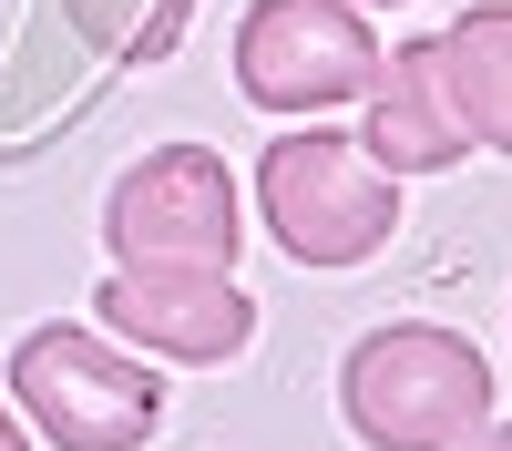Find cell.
I'll return each instance as SVG.
<instances>
[{
	"label": "cell",
	"mask_w": 512,
	"mask_h": 451,
	"mask_svg": "<svg viewBox=\"0 0 512 451\" xmlns=\"http://www.w3.org/2000/svg\"><path fill=\"white\" fill-rule=\"evenodd\" d=\"M338 400H349V431L369 451H461L492 421V359L461 328L400 318V328H369L349 349Z\"/></svg>",
	"instance_id": "cell-1"
},
{
	"label": "cell",
	"mask_w": 512,
	"mask_h": 451,
	"mask_svg": "<svg viewBox=\"0 0 512 451\" xmlns=\"http://www.w3.org/2000/svg\"><path fill=\"white\" fill-rule=\"evenodd\" d=\"M256 205H267V236L297 267H359L390 246L400 226V175L349 134H277L256 164Z\"/></svg>",
	"instance_id": "cell-2"
},
{
	"label": "cell",
	"mask_w": 512,
	"mask_h": 451,
	"mask_svg": "<svg viewBox=\"0 0 512 451\" xmlns=\"http://www.w3.org/2000/svg\"><path fill=\"white\" fill-rule=\"evenodd\" d=\"M11 400L52 451H144L164 421V380L103 349L93 328H31L11 349Z\"/></svg>",
	"instance_id": "cell-3"
},
{
	"label": "cell",
	"mask_w": 512,
	"mask_h": 451,
	"mask_svg": "<svg viewBox=\"0 0 512 451\" xmlns=\"http://www.w3.org/2000/svg\"><path fill=\"white\" fill-rule=\"evenodd\" d=\"M103 236H113L123 267H236L246 205H236V175L205 144H154L134 175L113 185Z\"/></svg>",
	"instance_id": "cell-4"
},
{
	"label": "cell",
	"mask_w": 512,
	"mask_h": 451,
	"mask_svg": "<svg viewBox=\"0 0 512 451\" xmlns=\"http://www.w3.org/2000/svg\"><path fill=\"white\" fill-rule=\"evenodd\" d=\"M379 72V41L349 0H256L236 21V93L256 113H328L359 103Z\"/></svg>",
	"instance_id": "cell-5"
},
{
	"label": "cell",
	"mask_w": 512,
	"mask_h": 451,
	"mask_svg": "<svg viewBox=\"0 0 512 451\" xmlns=\"http://www.w3.org/2000/svg\"><path fill=\"white\" fill-rule=\"evenodd\" d=\"M93 318L113 339H134L154 359H236L246 328H256V298L236 287V267H123L113 287H93Z\"/></svg>",
	"instance_id": "cell-6"
},
{
	"label": "cell",
	"mask_w": 512,
	"mask_h": 451,
	"mask_svg": "<svg viewBox=\"0 0 512 451\" xmlns=\"http://www.w3.org/2000/svg\"><path fill=\"white\" fill-rule=\"evenodd\" d=\"M359 144L390 164V175H441V164H461V154H472V134H461V113H451V93H441L431 41H400V52H379Z\"/></svg>",
	"instance_id": "cell-7"
},
{
	"label": "cell",
	"mask_w": 512,
	"mask_h": 451,
	"mask_svg": "<svg viewBox=\"0 0 512 451\" xmlns=\"http://www.w3.org/2000/svg\"><path fill=\"white\" fill-rule=\"evenodd\" d=\"M431 62H441L461 134L512 154V11H461L451 31H431Z\"/></svg>",
	"instance_id": "cell-8"
},
{
	"label": "cell",
	"mask_w": 512,
	"mask_h": 451,
	"mask_svg": "<svg viewBox=\"0 0 512 451\" xmlns=\"http://www.w3.org/2000/svg\"><path fill=\"white\" fill-rule=\"evenodd\" d=\"M72 31L82 41H103V52H175V21H185V0H62Z\"/></svg>",
	"instance_id": "cell-9"
},
{
	"label": "cell",
	"mask_w": 512,
	"mask_h": 451,
	"mask_svg": "<svg viewBox=\"0 0 512 451\" xmlns=\"http://www.w3.org/2000/svg\"><path fill=\"white\" fill-rule=\"evenodd\" d=\"M0 451H31V441H21V410H11V400H0Z\"/></svg>",
	"instance_id": "cell-10"
},
{
	"label": "cell",
	"mask_w": 512,
	"mask_h": 451,
	"mask_svg": "<svg viewBox=\"0 0 512 451\" xmlns=\"http://www.w3.org/2000/svg\"><path fill=\"white\" fill-rule=\"evenodd\" d=\"M472 451H512V421H502V431H482V441H472Z\"/></svg>",
	"instance_id": "cell-11"
}]
</instances>
